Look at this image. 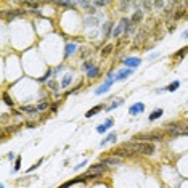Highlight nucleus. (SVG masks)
I'll return each mask as SVG.
<instances>
[{"instance_id":"nucleus-1","label":"nucleus","mask_w":188,"mask_h":188,"mask_svg":"<svg viewBox=\"0 0 188 188\" xmlns=\"http://www.w3.org/2000/svg\"><path fill=\"white\" fill-rule=\"evenodd\" d=\"M125 148L132 150V151H135V153H142V155H153V153H155V145H153V143L135 142V143H130V145L125 143Z\"/></svg>"},{"instance_id":"nucleus-2","label":"nucleus","mask_w":188,"mask_h":188,"mask_svg":"<svg viewBox=\"0 0 188 188\" xmlns=\"http://www.w3.org/2000/svg\"><path fill=\"white\" fill-rule=\"evenodd\" d=\"M166 130L169 132L170 135H187V134H188V129H185V127H179V125H174V124L167 125Z\"/></svg>"},{"instance_id":"nucleus-3","label":"nucleus","mask_w":188,"mask_h":188,"mask_svg":"<svg viewBox=\"0 0 188 188\" xmlns=\"http://www.w3.org/2000/svg\"><path fill=\"white\" fill-rule=\"evenodd\" d=\"M129 23H130V19H129V18H122L121 21H119V24L116 26V29L113 31V37H119V36H121V32H122V31H125V27H127Z\"/></svg>"},{"instance_id":"nucleus-4","label":"nucleus","mask_w":188,"mask_h":188,"mask_svg":"<svg viewBox=\"0 0 188 188\" xmlns=\"http://www.w3.org/2000/svg\"><path fill=\"white\" fill-rule=\"evenodd\" d=\"M161 132H153V134H145V135H135L134 140H162Z\"/></svg>"},{"instance_id":"nucleus-5","label":"nucleus","mask_w":188,"mask_h":188,"mask_svg":"<svg viewBox=\"0 0 188 188\" xmlns=\"http://www.w3.org/2000/svg\"><path fill=\"white\" fill-rule=\"evenodd\" d=\"M122 159L119 156H109V158H103L101 159V164L105 166H116V164H121Z\"/></svg>"},{"instance_id":"nucleus-6","label":"nucleus","mask_w":188,"mask_h":188,"mask_svg":"<svg viewBox=\"0 0 188 188\" xmlns=\"http://www.w3.org/2000/svg\"><path fill=\"white\" fill-rule=\"evenodd\" d=\"M140 58H134V56H130V58H125L124 60V64H125V68H129V69H134V68L137 66H140Z\"/></svg>"},{"instance_id":"nucleus-7","label":"nucleus","mask_w":188,"mask_h":188,"mask_svg":"<svg viewBox=\"0 0 188 188\" xmlns=\"http://www.w3.org/2000/svg\"><path fill=\"white\" fill-rule=\"evenodd\" d=\"M132 74V69H129V68H125V69H121L118 74H116L114 80H125L129 76Z\"/></svg>"},{"instance_id":"nucleus-8","label":"nucleus","mask_w":188,"mask_h":188,"mask_svg":"<svg viewBox=\"0 0 188 188\" xmlns=\"http://www.w3.org/2000/svg\"><path fill=\"white\" fill-rule=\"evenodd\" d=\"M145 111V105L143 103H135V105H132L130 109H129V113H130L132 116H137L138 113H143Z\"/></svg>"},{"instance_id":"nucleus-9","label":"nucleus","mask_w":188,"mask_h":188,"mask_svg":"<svg viewBox=\"0 0 188 188\" xmlns=\"http://www.w3.org/2000/svg\"><path fill=\"white\" fill-rule=\"evenodd\" d=\"M24 13H26L24 10H13V11L6 13V18H8V19H13V18H16V16H23Z\"/></svg>"},{"instance_id":"nucleus-10","label":"nucleus","mask_w":188,"mask_h":188,"mask_svg":"<svg viewBox=\"0 0 188 188\" xmlns=\"http://www.w3.org/2000/svg\"><path fill=\"white\" fill-rule=\"evenodd\" d=\"M101 109H103V106H101V105H97V106H93L92 109H88V111L85 113V116H87V118H92V116H95L98 111H101Z\"/></svg>"},{"instance_id":"nucleus-11","label":"nucleus","mask_w":188,"mask_h":188,"mask_svg":"<svg viewBox=\"0 0 188 188\" xmlns=\"http://www.w3.org/2000/svg\"><path fill=\"white\" fill-rule=\"evenodd\" d=\"M142 18H143V11H142V10H137L134 15H132L130 21L132 23H138V21H142Z\"/></svg>"},{"instance_id":"nucleus-12","label":"nucleus","mask_w":188,"mask_h":188,"mask_svg":"<svg viewBox=\"0 0 188 188\" xmlns=\"http://www.w3.org/2000/svg\"><path fill=\"white\" fill-rule=\"evenodd\" d=\"M109 85H111V84H108V82H105L103 85H100V87H98L97 90H95V93H97V95H101V93H106V92L109 90Z\"/></svg>"},{"instance_id":"nucleus-13","label":"nucleus","mask_w":188,"mask_h":188,"mask_svg":"<svg viewBox=\"0 0 188 188\" xmlns=\"http://www.w3.org/2000/svg\"><path fill=\"white\" fill-rule=\"evenodd\" d=\"M76 50H77L76 43H68V45H66V52H64V56H69V55H73Z\"/></svg>"},{"instance_id":"nucleus-14","label":"nucleus","mask_w":188,"mask_h":188,"mask_svg":"<svg viewBox=\"0 0 188 188\" xmlns=\"http://www.w3.org/2000/svg\"><path fill=\"white\" fill-rule=\"evenodd\" d=\"M179 87H180V80H174V82H170V84L166 87V90H169V92H175Z\"/></svg>"},{"instance_id":"nucleus-15","label":"nucleus","mask_w":188,"mask_h":188,"mask_svg":"<svg viewBox=\"0 0 188 188\" xmlns=\"http://www.w3.org/2000/svg\"><path fill=\"white\" fill-rule=\"evenodd\" d=\"M162 116V109H155V111L150 114V121H156V119H159Z\"/></svg>"},{"instance_id":"nucleus-16","label":"nucleus","mask_w":188,"mask_h":188,"mask_svg":"<svg viewBox=\"0 0 188 188\" xmlns=\"http://www.w3.org/2000/svg\"><path fill=\"white\" fill-rule=\"evenodd\" d=\"M71 80H73V76H71V74H66V76H64V79L61 80V88H66L68 85L71 84Z\"/></svg>"},{"instance_id":"nucleus-17","label":"nucleus","mask_w":188,"mask_h":188,"mask_svg":"<svg viewBox=\"0 0 188 188\" xmlns=\"http://www.w3.org/2000/svg\"><path fill=\"white\" fill-rule=\"evenodd\" d=\"M114 140H116V134H109V135L106 137V138L101 140V142H100V146H105L108 142H114Z\"/></svg>"},{"instance_id":"nucleus-18","label":"nucleus","mask_w":188,"mask_h":188,"mask_svg":"<svg viewBox=\"0 0 188 188\" xmlns=\"http://www.w3.org/2000/svg\"><path fill=\"white\" fill-rule=\"evenodd\" d=\"M87 76H88V77H97V76H98V68H97V66L90 68V69L87 71Z\"/></svg>"},{"instance_id":"nucleus-19","label":"nucleus","mask_w":188,"mask_h":188,"mask_svg":"<svg viewBox=\"0 0 188 188\" xmlns=\"http://www.w3.org/2000/svg\"><path fill=\"white\" fill-rule=\"evenodd\" d=\"M21 111L23 113H37L39 108H36V106H21Z\"/></svg>"},{"instance_id":"nucleus-20","label":"nucleus","mask_w":188,"mask_h":188,"mask_svg":"<svg viewBox=\"0 0 188 188\" xmlns=\"http://www.w3.org/2000/svg\"><path fill=\"white\" fill-rule=\"evenodd\" d=\"M2 98H3V101H5L6 105H10V106H13V100H11V98L8 97V93H6V92H3V93H2Z\"/></svg>"},{"instance_id":"nucleus-21","label":"nucleus","mask_w":188,"mask_h":188,"mask_svg":"<svg viewBox=\"0 0 188 188\" xmlns=\"http://www.w3.org/2000/svg\"><path fill=\"white\" fill-rule=\"evenodd\" d=\"M85 24L87 26H97L98 24V18H87L85 19Z\"/></svg>"},{"instance_id":"nucleus-22","label":"nucleus","mask_w":188,"mask_h":188,"mask_svg":"<svg viewBox=\"0 0 188 188\" xmlns=\"http://www.w3.org/2000/svg\"><path fill=\"white\" fill-rule=\"evenodd\" d=\"M52 74H53V73H52V69H48V71H47V73H45V76H42V77H40V79H39V82H45V80L48 79L50 76H52Z\"/></svg>"},{"instance_id":"nucleus-23","label":"nucleus","mask_w":188,"mask_h":188,"mask_svg":"<svg viewBox=\"0 0 188 188\" xmlns=\"http://www.w3.org/2000/svg\"><path fill=\"white\" fill-rule=\"evenodd\" d=\"M111 50H113V45H106L105 50H103V53H101V56H108V55L111 53Z\"/></svg>"},{"instance_id":"nucleus-24","label":"nucleus","mask_w":188,"mask_h":188,"mask_svg":"<svg viewBox=\"0 0 188 188\" xmlns=\"http://www.w3.org/2000/svg\"><path fill=\"white\" fill-rule=\"evenodd\" d=\"M121 103H122V101H121V100H119V101H116V103H113V105H109V106H108L106 109H108V111H111V109H114V108H118V106H119V105H121Z\"/></svg>"},{"instance_id":"nucleus-25","label":"nucleus","mask_w":188,"mask_h":188,"mask_svg":"<svg viewBox=\"0 0 188 188\" xmlns=\"http://www.w3.org/2000/svg\"><path fill=\"white\" fill-rule=\"evenodd\" d=\"M106 130H108V129L105 127V124H103V125H98V127H97V132H98V134H105Z\"/></svg>"},{"instance_id":"nucleus-26","label":"nucleus","mask_w":188,"mask_h":188,"mask_svg":"<svg viewBox=\"0 0 188 188\" xmlns=\"http://www.w3.org/2000/svg\"><path fill=\"white\" fill-rule=\"evenodd\" d=\"M56 5H60V6H73L74 3H71V2H56Z\"/></svg>"},{"instance_id":"nucleus-27","label":"nucleus","mask_w":188,"mask_h":188,"mask_svg":"<svg viewBox=\"0 0 188 188\" xmlns=\"http://www.w3.org/2000/svg\"><path fill=\"white\" fill-rule=\"evenodd\" d=\"M21 167V158H16V162H15V170H19Z\"/></svg>"},{"instance_id":"nucleus-28","label":"nucleus","mask_w":188,"mask_h":188,"mask_svg":"<svg viewBox=\"0 0 188 188\" xmlns=\"http://www.w3.org/2000/svg\"><path fill=\"white\" fill-rule=\"evenodd\" d=\"M113 124H114V121H113V119H106V122H105V127H106V129H109Z\"/></svg>"},{"instance_id":"nucleus-29","label":"nucleus","mask_w":188,"mask_h":188,"mask_svg":"<svg viewBox=\"0 0 188 188\" xmlns=\"http://www.w3.org/2000/svg\"><path fill=\"white\" fill-rule=\"evenodd\" d=\"M187 53H188V47H187V48H183L180 53H175V56H180V58H182L183 55H187Z\"/></svg>"},{"instance_id":"nucleus-30","label":"nucleus","mask_w":188,"mask_h":188,"mask_svg":"<svg viewBox=\"0 0 188 188\" xmlns=\"http://www.w3.org/2000/svg\"><path fill=\"white\" fill-rule=\"evenodd\" d=\"M39 111H42V109H45V108H48V103H42V105H39Z\"/></svg>"},{"instance_id":"nucleus-31","label":"nucleus","mask_w":188,"mask_h":188,"mask_svg":"<svg viewBox=\"0 0 188 188\" xmlns=\"http://www.w3.org/2000/svg\"><path fill=\"white\" fill-rule=\"evenodd\" d=\"M155 6H156V8H162V6H164V2H155Z\"/></svg>"},{"instance_id":"nucleus-32","label":"nucleus","mask_w":188,"mask_h":188,"mask_svg":"<svg viewBox=\"0 0 188 188\" xmlns=\"http://www.w3.org/2000/svg\"><path fill=\"white\" fill-rule=\"evenodd\" d=\"M50 88H53V90H56V82H55V80H52V82H50Z\"/></svg>"},{"instance_id":"nucleus-33","label":"nucleus","mask_w":188,"mask_h":188,"mask_svg":"<svg viewBox=\"0 0 188 188\" xmlns=\"http://www.w3.org/2000/svg\"><path fill=\"white\" fill-rule=\"evenodd\" d=\"M111 29V23H106V24H105V32L108 34V31Z\"/></svg>"},{"instance_id":"nucleus-34","label":"nucleus","mask_w":188,"mask_h":188,"mask_svg":"<svg viewBox=\"0 0 188 188\" xmlns=\"http://www.w3.org/2000/svg\"><path fill=\"white\" fill-rule=\"evenodd\" d=\"M95 5H97V6H105V5H106V2H95Z\"/></svg>"},{"instance_id":"nucleus-35","label":"nucleus","mask_w":188,"mask_h":188,"mask_svg":"<svg viewBox=\"0 0 188 188\" xmlns=\"http://www.w3.org/2000/svg\"><path fill=\"white\" fill-rule=\"evenodd\" d=\"M183 37H185V39H188V31H185V32H183Z\"/></svg>"}]
</instances>
